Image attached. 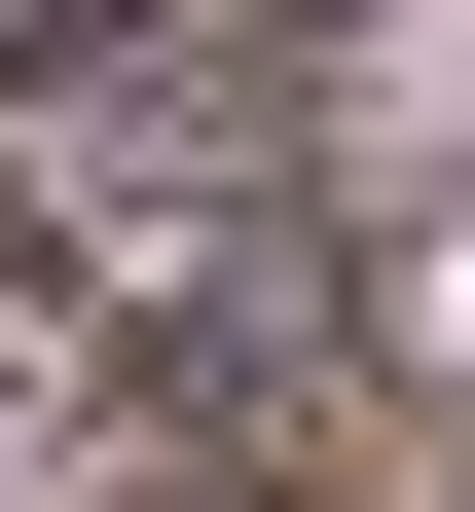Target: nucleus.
<instances>
[{
  "label": "nucleus",
  "mask_w": 475,
  "mask_h": 512,
  "mask_svg": "<svg viewBox=\"0 0 475 512\" xmlns=\"http://www.w3.org/2000/svg\"><path fill=\"white\" fill-rule=\"evenodd\" d=\"M439 330H475V220H439Z\"/></svg>",
  "instance_id": "obj_1"
}]
</instances>
